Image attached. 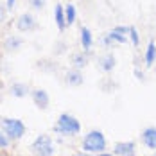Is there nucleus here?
Masks as SVG:
<instances>
[{
	"mask_svg": "<svg viewBox=\"0 0 156 156\" xmlns=\"http://www.w3.org/2000/svg\"><path fill=\"white\" fill-rule=\"evenodd\" d=\"M154 61H156V45H154V41H151L147 45V52H145V65L151 66Z\"/></svg>",
	"mask_w": 156,
	"mask_h": 156,
	"instance_id": "nucleus-16",
	"label": "nucleus"
},
{
	"mask_svg": "<svg viewBox=\"0 0 156 156\" xmlns=\"http://www.w3.org/2000/svg\"><path fill=\"white\" fill-rule=\"evenodd\" d=\"M113 154L117 156H135L136 154V145L135 142H119L113 147Z\"/></svg>",
	"mask_w": 156,
	"mask_h": 156,
	"instance_id": "nucleus-7",
	"label": "nucleus"
},
{
	"mask_svg": "<svg viewBox=\"0 0 156 156\" xmlns=\"http://www.w3.org/2000/svg\"><path fill=\"white\" fill-rule=\"evenodd\" d=\"M115 65H117V59H115V56L113 54H106V56H102L101 59H99V66H101V70L102 72H113V68H115Z\"/></svg>",
	"mask_w": 156,
	"mask_h": 156,
	"instance_id": "nucleus-11",
	"label": "nucleus"
},
{
	"mask_svg": "<svg viewBox=\"0 0 156 156\" xmlns=\"http://www.w3.org/2000/svg\"><path fill=\"white\" fill-rule=\"evenodd\" d=\"M70 61L74 65V68H84L86 65H88V56L84 54V52H74V54H70Z\"/></svg>",
	"mask_w": 156,
	"mask_h": 156,
	"instance_id": "nucleus-12",
	"label": "nucleus"
},
{
	"mask_svg": "<svg viewBox=\"0 0 156 156\" xmlns=\"http://www.w3.org/2000/svg\"><path fill=\"white\" fill-rule=\"evenodd\" d=\"M31 99L32 102H34V106L38 109H47L48 104H50V97L45 90H41V88H34L31 90Z\"/></svg>",
	"mask_w": 156,
	"mask_h": 156,
	"instance_id": "nucleus-6",
	"label": "nucleus"
},
{
	"mask_svg": "<svg viewBox=\"0 0 156 156\" xmlns=\"http://www.w3.org/2000/svg\"><path fill=\"white\" fill-rule=\"evenodd\" d=\"M142 142L145 147L156 149V127H145L142 131Z\"/></svg>",
	"mask_w": 156,
	"mask_h": 156,
	"instance_id": "nucleus-9",
	"label": "nucleus"
},
{
	"mask_svg": "<svg viewBox=\"0 0 156 156\" xmlns=\"http://www.w3.org/2000/svg\"><path fill=\"white\" fill-rule=\"evenodd\" d=\"M92 43H94V40H92V32L88 27H81V45L84 48V52H88L90 48H92Z\"/></svg>",
	"mask_w": 156,
	"mask_h": 156,
	"instance_id": "nucleus-14",
	"label": "nucleus"
},
{
	"mask_svg": "<svg viewBox=\"0 0 156 156\" xmlns=\"http://www.w3.org/2000/svg\"><path fill=\"white\" fill-rule=\"evenodd\" d=\"M129 36H131V41H133V45H138L140 43V40H138V32L135 27H129Z\"/></svg>",
	"mask_w": 156,
	"mask_h": 156,
	"instance_id": "nucleus-20",
	"label": "nucleus"
},
{
	"mask_svg": "<svg viewBox=\"0 0 156 156\" xmlns=\"http://www.w3.org/2000/svg\"><path fill=\"white\" fill-rule=\"evenodd\" d=\"M31 151L36 156H54V144L48 135H40L32 142Z\"/></svg>",
	"mask_w": 156,
	"mask_h": 156,
	"instance_id": "nucleus-4",
	"label": "nucleus"
},
{
	"mask_svg": "<svg viewBox=\"0 0 156 156\" xmlns=\"http://www.w3.org/2000/svg\"><path fill=\"white\" fill-rule=\"evenodd\" d=\"M54 131H58L59 135H65V136H76L81 133V122L70 113H61L54 126Z\"/></svg>",
	"mask_w": 156,
	"mask_h": 156,
	"instance_id": "nucleus-1",
	"label": "nucleus"
},
{
	"mask_svg": "<svg viewBox=\"0 0 156 156\" xmlns=\"http://www.w3.org/2000/svg\"><path fill=\"white\" fill-rule=\"evenodd\" d=\"M83 74H81V70L77 68H74V70H68L66 74H65V83L68 84V86H81L83 84Z\"/></svg>",
	"mask_w": 156,
	"mask_h": 156,
	"instance_id": "nucleus-8",
	"label": "nucleus"
},
{
	"mask_svg": "<svg viewBox=\"0 0 156 156\" xmlns=\"http://www.w3.org/2000/svg\"><path fill=\"white\" fill-rule=\"evenodd\" d=\"M23 45V40L22 38H18V36H7L5 40H4V48H5V52H16V50H20Z\"/></svg>",
	"mask_w": 156,
	"mask_h": 156,
	"instance_id": "nucleus-10",
	"label": "nucleus"
},
{
	"mask_svg": "<svg viewBox=\"0 0 156 156\" xmlns=\"http://www.w3.org/2000/svg\"><path fill=\"white\" fill-rule=\"evenodd\" d=\"M81 145H83V151H86V153H102L106 149V136L99 129H94V131L86 133Z\"/></svg>",
	"mask_w": 156,
	"mask_h": 156,
	"instance_id": "nucleus-2",
	"label": "nucleus"
},
{
	"mask_svg": "<svg viewBox=\"0 0 156 156\" xmlns=\"http://www.w3.org/2000/svg\"><path fill=\"white\" fill-rule=\"evenodd\" d=\"M65 18H66V25H74V22H76V7L72 4L65 5Z\"/></svg>",
	"mask_w": 156,
	"mask_h": 156,
	"instance_id": "nucleus-17",
	"label": "nucleus"
},
{
	"mask_svg": "<svg viewBox=\"0 0 156 156\" xmlns=\"http://www.w3.org/2000/svg\"><path fill=\"white\" fill-rule=\"evenodd\" d=\"M15 4H16V0H7V4H5V7H7V11H11V9L15 7Z\"/></svg>",
	"mask_w": 156,
	"mask_h": 156,
	"instance_id": "nucleus-22",
	"label": "nucleus"
},
{
	"mask_svg": "<svg viewBox=\"0 0 156 156\" xmlns=\"http://www.w3.org/2000/svg\"><path fill=\"white\" fill-rule=\"evenodd\" d=\"M9 144H11V140L4 135V131L0 129V149H7L9 147Z\"/></svg>",
	"mask_w": 156,
	"mask_h": 156,
	"instance_id": "nucleus-19",
	"label": "nucleus"
},
{
	"mask_svg": "<svg viewBox=\"0 0 156 156\" xmlns=\"http://www.w3.org/2000/svg\"><path fill=\"white\" fill-rule=\"evenodd\" d=\"M11 94H13V97H16V99H23L27 94H31V88H29L25 83H15V84L11 86Z\"/></svg>",
	"mask_w": 156,
	"mask_h": 156,
	"instance_id": "nucleus-13",
	"label": "nucleus"
},
{
	"mask_svg": "<svg viewBox=\"0 0 156 156\" xmlns=\"http://www.w3.org/2000/svg\"><path fill=\"white\" fill-rule=\"evenodd\" d=\"M27 2L34 11H43L47 7V0H27Z\"/></svg>",
	"mask_w": 156,
	"mask_h": 156,
	"instance_id": "nucleus-18",
	"label": "nucleus"
},
{
	"mask_svg": "<svg viewBox=\"0 0 156 156\" xmlns=\"http://www.w3.org/2000/svg\"><path fill=\"white\" fill-rule=\"evenodd\" d=\"M56 23H58V29L59 31H65V27H66V18H65V7H63L61 4H58L56 5Z\"/></svg>",
	"mask_w": 156,
	"mask_h": 156,
	"instance_id": "nucleus-15",
	"label": "nucleus"
},
{
	"mask_svg": "<svg viewBox=\"0 0 156 156\" xmlns=\"http://www.w3.org/2000/svg\"><path fill=\"white\" fill-rule=\"evenodd\" d=\"M0 127H2L4 135H5L9 140H20V138L25 135V131H27L25 124H23L20 119H2Z\"/></svg>",
	"mask_w": 156,
	"mask_h": 156,
	"instance_id": "nucleus-3",
	"label": "nucleus"
},
{
	"mask_svg": "<svg viewBox=\"0 0 156 156\" xmlns=\"http://www.w3.org/2000/svg\"><path fill=\"white\" fill-rule=\"evenodd\" d=\"M5 18H7V7L0 4V23H4V22H5Z\"/></svg>",
	"mask_w": 156,
	"mask_h": 156,
	"instance_id": "nucleus-21",
	"label": "nucleus"
},
{
	"mask_svg": "<svg viewBox=\"0 0 156 156\" xmlns=\"http://www.w3.org/2000/svg\"><path fill=\"white\" fill-rule=\"evenodd\" d=\"M16 29L20 32L36 31L38 29V22H36L34 15H31V13H22V15L18 16V20H16Z\"/></svg>",
	"mask_w": 156,
	"mask_h": 156,
	"instance_id": "nucleus-5",
	"label": "nucleus"
}]
</instances>
